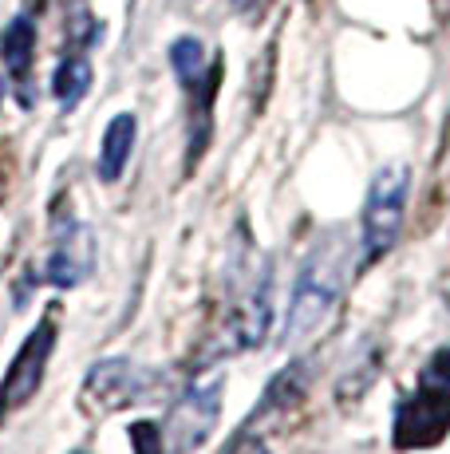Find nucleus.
<instances>
[{"label":"nucleus","mask_w":450,"mask_h":454,"mask_svg":"<svg viewBox=\"0 0 450 454\" xmlns=\"http://www.w3.org/2000/svg\"><path fill=\"white\" fill-rule=\"evenodd\" d=\"M0 95H4V80H0Z\"/></svg>","instance_id":"obj_15"},{"label":"nucleus","mask_w":450,"mask_h":454,"mask_svg":"<svg viewBox=\"0 0 450 454\" xmlns=\"http://www.w3.org/2000/svg\"><path fill=\"white\" fill-rule=\"evenodd\" d=\"M91 87V64L83 56H72L59 64L56 80H51V91H56V99L64 103V107H72V103H80L83 95H88Z\"/></svg>","instance_id":"obj_10"},{"label":"nucleus","mask_w":450,"mask_h":454,"mask_svg":"<svg viewBox=\"0 0 450 454\" xmlns=\"http://www.w3.org/2000/svg\"><path fill=\"white\" fill-rule=\"evenodd\" d=\"M32 51H36V24L28 16H12L0 32V56H4V67L12 72V80H24L32 67Z\"/></svg>","instance_id":"obj_9"},{"label":"nucleus","mask_w":450,"mask_h":454,"mask_svg":"<svg viewBox=\"0 0 450 454\" xmlns=\"http://www.w3.org/2000/svg\"><path fill=\"white\" fill-rule=\"evenodd\" d=\"M146 375L127 360H107V364H95L88 383H83V407L95 415H107L119 411V407L135 403L138 395L146 391Z\"/></svg>","instance_id":"obj_6"},{"label":"nucleus","mask_w":450,"mask_h":454,"mask_svg":"<svg viewBox=\"0 0 450 454\" xmlns=\"http://www.w3.org/2000/svg\"><path fill=\"white\" fill-rule=\"evenodd\" d=\"M450 431V399L443 391L427 387L419 383L415 395H407L395 411V450H423V447H435L443 442Z\"/></svg>","instance_id":"obj_5"},{"label":"nucleus","mask_w":450,"mask_h":454,"mask_svg":"<svg viewBox=\"0 0 450 454\" xmlns=\"http://www.w3.org/2000/svg\"><path fill=\"white\" fill-rule=\"evenodd\" d=\"M344 269H348L344 238H328L313 249V257L305 261V269L297 277V289H292L289 328H284L289 344H305V340H313L332 320L344 293Z\"/></svg>","instance_id":"obj_1"},{"label":"nucleus","mask_w":450,"mask_h":454,"mask_svg":"<svg viewBox=\"0 0 450 454\" xmlns=\"http://www.w3.org/2000/svg\"><path fill=\"white\" fill-rule=\"evenodd\" d=\"M225 454H269V447H265L257 434H241V439L233 442V447L225 450Z\"/></svg>","instance_id":"obj_14"},{"label":"nucleus","mask_w":450,"mask_h":454,"mask_svg":"<svg viewBox=\"0 0 450 454\" xmlns=\"http://www.w3.org/2000/svg\"><path fill=\"white\" fill-rule=\"evenodd\" d=\"M95 265V246H91V233L83 230V225H72L67 230V238L56 246L48 261V281L59 285V289H67V285L83 281V277L91 273Z\"/></svg>","instance_id":"obj_7"},{"label":"nucleus","mask_w":450,"mask_h":454,"mask_svg":"<svg viewBox=\"0 0 450 454\" xmlns=\"http://www.w3.org/2000/svg\"><path fill=\"white\" fill-rule=\"evenodd\" d=\"M170 64H175V72H178L182 83L198 87V83H202V72H206V48H202V40H194V36L175 40V48H170Z\"/></svg>","instance_id":"obj_11"},{"label":"nucleus","mask_w":450,"mask_h":454,"mask_svg":"<svg viewBox=\"0 0 450 454\" xmlns=\"http://www.w3.org/2000/svg\"><path fill=\"white\" fill-rule=\"evenodd\" d=\"M131 442H135V454H167V439H162V431L154 423H135Z\"/></svg>","instance_id":"obj_12"},{"label":"nucleus","mask_w":450,"mask_h":454,"mask_svg":"<svg viewBox=\"0 0 450 454\" xmlns=\"http://www.w3.org/2000/svg\"><path fill=\"white\" fill-rule=\"evenodd\" d=\"M407 190H411V170L403 162H387L371 178L368 202H363V261H379L400 241Z\"/></svg>","instance_id":"obj_2"},{"label":"nucleus","mask_w":450,"mask_h":454,"mask_svg":"<svg viewBox=\"0 0 450 454\" xmlns=\"http://www.w3.org/2000/svg\"><path fill=\"white\" fill-rule=\"evenodd\" d=\"M221 380H206L198 387H190L186 395L170 407L167 415V454H194L210 439V431L218 427V415H221Z\"/></svg>","instance_id":"obj_3"},{"label":"nucleus","mask_w":450,"mask_h":454,"mask_svg":"<svg viewBox=\"0 0 450 454\" xmlns=\"http://www.w3.org/2000/svg\"><path fill=\"white\" fill-rule=\"evenodd\" d=\"M138 123L135 115H115L103 130V151H99V178L103 182H115L119 174L127 170V159H131V146H135Z\"/></svg>","instance_id":"obj_8"},{"label":"nucleus","mask_w":450,"mask_h":454,"mask_svg":"<svg viewBox=\"0 0 450 454\" xmlns=\"http://www.w3.org/2000/svg\"><path fill=\"white\" fill-rule=\"evenodd\" d=\"M56 348V317L40 320L36 332L24 340V348L16 352L12 368H8L4 383H0V419H8L12 411H20L32 395L40 391L44 383V372H48V356Z\"/></svg>","instance_id":"obj_4"},{"label":"nucleus","mask_w":450,"mask_h":454,"mask_svg":"<svg viewBox=\"0 0 450 454\" xmlns=\"http://www.w3.org/2000/svg\"><path fill=\"white\" fill-rule=\"evenodd\" d=\"M423 383L435 391H443V395L450 399V348H443V352L435 356V360L427 364V372H423Z\"/></svg>","instance_id":"obj_13"}]
</instances>
